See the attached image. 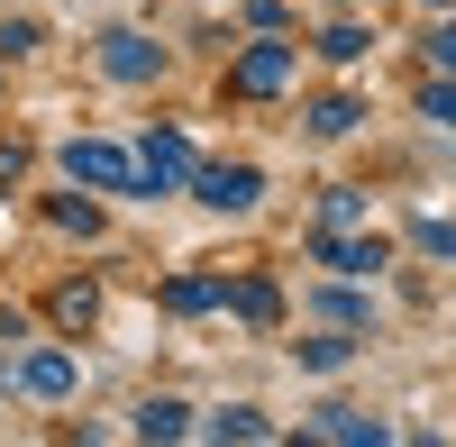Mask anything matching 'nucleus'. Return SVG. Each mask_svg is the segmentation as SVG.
I'll use <instances>...</instances> for the list:
<instances>
[{
	"label": "nucleus",
	"mask_w": 456,
	"mask_h": 447,
	"mask_svg": "<svg viewBox=\"0 0 456 447\" xmlns=\"http://www.w3.org/2000/svg\"><path fill=\"white\" fill-rule=\"evenodd\" d=\"M64 174L92 183V192H137V156H128V146H110V137H73V146H64Z\"/></svg>",
	"instance_id": "obj_1"
},
{
	"label": "nucleus",
	"mask_w": 456,
	"mask_h": 447,
	"mask_svg": "<svg viewBox=\"0 0 456 447\" xmlns=\"http://www.w3.org/2000/svg\"><path fill=\"white\" fill-rule=\"evenodd\" d=\"M283 83H292V46H247L228 64V92H247V101H274Z\"/></svg>",
	"instance_id": "obj_2"
},
{
	"label": "nucleus",
	"mask_w": 456,
	"mask_h": 447,
	"mask_svg": "<svg viewBox=\"0 0 456 447\" xmlns=\"http://www.w3.org/2000/svg\"><path fill=\"white\" fill-rule=\"evenodd\" d=\"M311 256H320L329 274H374V265H384V238H356V229H320V238H311Z\"/></svg>",
	"instance_id": "obj_3"
},
{
	"label": "nucleus",
	"mask_w": 456,
	"mask_h": 447,
	"mask_svg": "<svg viewBox=\"0 0 456 447\" xmlns=\"http://www.w3.org/2000/svg\"><path fill=\"white\" fill-rule=\"evenodd\" d=\"M192 183H201V201H210V210H256V192H265V174H256V165H201Z\"/></svg>",
	"instance_id": "obj_4"
},
{
	"label": "nucleus",
	"mask_w": 456,
	"mask_h": 447,
	"mask_svg": "<svg viewBox=\"0 0 456 447\" xmlns=\"http://www.w3.org/2000/svg\"><path fill=\"white\" fill-rule=\"evenodd\" d=\"M156 46H146V37H128V28H110L101 37V73H110V83H156Z\"/></svg>",
	"instance_id": "obj_5"
},
{
	"label": "nucleus",
	"mask_w": 456,
	"mask_h": 447,
	"mask_svg": "<svg viewBox=\"0 0 456 447\" xmlns=\"http://www.w3.org/2000/svg\"><path fill=\"white\" fill-rule=\"evenodd\" d=\"M137 174H146V183H183V174H201V165H192V137H183V128H156V137H146V156H137Z\"/></svg>",
	"instance_id": "obj_6"
},
{
	"label": "nucleus",
	"mask_w": 456,
	"mask_h": 447,
	"mask_svg": "<svg viewBox=\"0 0 456 447\" xmlns=\"http://www.w3.org/2000/svg\"><path fill=\"white\" fill-rule=\"evenodd\" d=\"M19 384H28L37 402H64V393H73V356H55V347H46V356H28V365H19Z\"/></svg>",
	"instance_id": "obj_7"
},
{
	"label": "nucleus",
	"mask_w": 456,
	"mask_h": 447,
	"mask_svg": "<svg viewBox=\"0 0 456 447\" xmlns=\"http://www.w3.org/2000/svg\"><path fill=\"white\" fill-rule=\"evenodd\" d=\"M311 429L320 438H347V447H384V420H365V411H320Z\"/></svg>",
	"instance_id": "obj_8"
},
{
	"label": "nucleus",
	"mask_w": 456,
	"mask_h": 447,
	"mask_svg": "<svg viewBox=\"0 0 456 447\" xmlns=\"http://www.w3.org/2000/svg\"><path fill=\"white\" fill-rule=\"evenodd\" d=\"M228 302H238V320H256V329H274V320H283V292H274V283H238Z\"/></svg>",
	"instance_id": "obj_9"
},
{
	"label": "nucleus",
	"mask_w": 456,
	"mask_h": 447,
	"mask_svg": "<svg viewBox=\"0 0 456 447\" xmlns=\"http://www.w3.org/2000/svg\"><path fill=\"white\" fill-rule=\"evenodd\" d=\"M210 302H228L210 274H174V283H165V311H210Z\"/></svg>",
	"instance_id": "obj_10"
},
{
	"label": "nucleus",
	"mask_w": 456,
	"mask_h": 447,
	"mask_svg": "<svg viewBox=\"0 0 456 447\" xmlns=\"http://www.w3.org/2000/svg\"><path fill=\"white\" fill-rule=\"evenodd\" d=\"M92 311H101L92 283H64V292H55V329H92Z\"/></svg>",
	"instance_id": "obj_11"
},
{
	"label": "nucleus",
	"mask_w": 456,
	"mask_h": 447,
	"mask_svg": "<svg viewBox=\"0 0 456 447\" xmlns=\"http://www.w3.org/2000/svg\"><path fill=\"white\" fill-rule=\"evenodd\" d=\"M356 119H365V110H356V101H347V92H329V101H320V110H311V128H320V137H347V128H356Z\"/></svg>",
	"instance_id": "obj_12"
},
{
	"label": "nucleus",
	"mask_w": 456,
	"mask_h": 447,
	"mask_svg": "<svg viewBox=\"0 0 456 447\" xmlns=\"http://www.w3.org/2000/svg\"><path fill=\"white\" fill-rule=\"evenodd\" d=\"M183 429H192L183 402H146V411H137V438H183Z\"/></svg>",
	"instance_id": "obj_13"
},
{
	"label": "nucleus",
	"mask_w": 456,
	"mask_h": 447,
	"mask_svg": "<svg viewBox=\"0 0 456 447\" xmlns=\"http://www.w3.org/2000/svg\"><path fill=\"white\" fill-rule=\"evenodd\" d=\"M356 219H365V192H329L320 201V229H356Z\"/></svg>",
	"instance_id": "obj_14"
},
{
	"label": "nucleus",
	"mask_w": 456,
	"mask_h": 447,
	"mask_svg": "<svg viewBox=\"0 0 456 447\" xmlns=\"http://www.w3.org/2000/svg\"><path fill=\"white\" fill-rule=\"evenodd\" d=\"M210 438H265V420H256V411H219Z\"/></svg>",
	"instance_id": "obj_15"
},
{
	"label": "nucleus",
	"mask_w": 456,
	"mask_h": 447,
	"mask_svg": "<svg viewBox=\"0 0 456 447\" xmlns=\"http://www.w3.org/2000/svg\"><path fill=\"white\" fill-rule=\"evenodd\" d=\"M28 46H37V28H28V19H0V64L28 55Z\"/></svg>",
	"instance_id": "obj_16"
},
{
	"label": "nucleus",
	"mask_w": 456,
	"mask_h": 447,
	"mask_svg": "<svg viewBox=\"0 0 456 447\" xmlns=\"http://www.w3.org/2000/svg\"><path fill=\"white\" fill-rule=\"evenodd\" d=\"M320 55H338V64H356V55H365V28H329V46H320Z\"/></svg>",
	"instance_id": "obj_17"
},
{
	"label": "nucleus",
	"mask_w": 456,
	"mask_h": 447,
	"mask_svg": "<svg viewBox=\"0 0 456 447\" xmlns=\"http://www.w3.org/2000/svg\"><path fill=\"white\" fill-rule=\"evenodd\" d=\"M301 365H320V375H329V365H347V338H311V347H301Z\"/></svg>",
	"instance_id": "obj_18"
},
{
	"label": "nucleus",
	"mask_w": 456,
	"mask_h": 447,
	"mask_svg": "<svg viewBox=\"0 0 456 447\" xmlns=\"http://www.w3.org/2000/svg\"><path fill=\"white\" fill-rule=\"evenodd\" d=\"M420 247L429 256H456V219H420Z\"/></svg>",
	"instance_id": "obj_19"
},
{
	"label": "nucleus",
	"mask_w": 456,
	"mask_h": 447,
	"mask_svg": "<svg viewBox=\"0 0 456 447\" xmlns=\"http://www.w3.org/2000/svg\"><path fill=\"white\" fill-rule=\"evenodd\" d=\"M429 119H438V128H456V83H438V92H429Z\"/></svg>",
	"instance_id": "obj_20"
},
{
	"label": "nucleus",
	"mask_w": 456,
	"mask_h": 447,
	"mask_svg": "<svg viewBox=\"0 0 456 447\" xmlns=\"http://www.w3.org/2000/svg\"><path fill=\"white\" fill-rule=\"evenodd\" d=\"M429 64H447V73H456V28H429Z\"/></svg>",
	"instance_id": "obj_21"
},
{
	"label": "nucleus",
	"mask_w": 456,
	"mask_h": 447,
	"mask_svg": "<svg viewBox=\"0 0 456 447\" xmlns=\"http://www.w3.org/2000/svg\"><path fill=\"white\" fill-rule=\"evenodd\" d=\"M429 10H456V0H429Z\"/></svg>",
	"instance_id": "obj_22"
}]
</instances>
